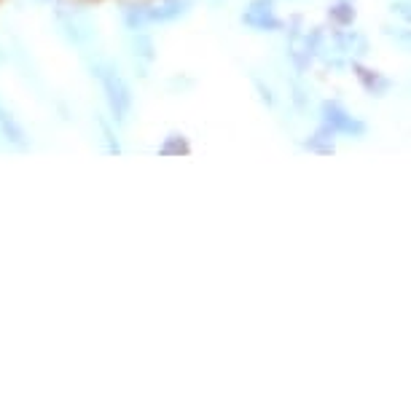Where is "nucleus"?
<instances>
[{
  "label": "nucleus",
  "instance_id": "obj_1",
  "mask_svg": "<svg viewBox=\"0 0 411 411\" xmlns=\"http://www.w3.org/2000/svg\"><path fill=\"white\" fill-rule=\"evenodd\" d=\"M100 78H102V84H105L108 102H111V108H113V113H116V118H124V113L130 111V92H127V86L121 84V78L113 73V70L100 73Z\"/></svg>",
  "mask_w": 411,
  "mask_h": 411
},
{
  "label": "nucleus",
  "instance_id": "obj_2",
  "mask_svg": "<svg viewBox=\"0 0 411 411\" xmlns=\"http://www.w3.org/2000/svg\"><path fill=\"white\" fill-rule=\"evenodd\" d=\"M323 116H325V127L334 132H347V134H363L366 132L360 121L347 116L339 105H323Z\"/></svg>",
  "mask_w": 411,
  "mask_h": 411
},
{
  "label": "nucleus",
  "instance_id": "obj_3",
  "mask_svg": "<svg viewBox=\"0 0 411 411\" xmlns=\"http://www.w3.org/2000/svg\"><path fill=\"white\" fill-rule=\"evenodd\" d=\"M245 24H250L256 30H274V27H280V22L272 14V0H256L250 6V11L245 14Z\"/></svg>",
  "mask_w": 411,
  "mask_h": 411
},
{
  "label": "nucleus",
  "instance_id": "obj_4",
  "mask_svg": "<svg viewBox=\"0 0 411 411\" xmlns=\"http://www.w3.org/2000/svg\"><path fill=\"white\" fill-rule=\"evenodd\" d=\"M357 75H360V81H363V86H366L369 92L385 94L390 89V81H385L379 73H371V70H366V68H357Z\"/></svg>",
  "mask_w": 411,
  "mask_h": 411
},
{
  "label": "nucleus",
  "instance_id": "obj_5",
  "mask_svg": "<svg viewBox=\"0 0 411 411\" xmlns=\"http://www.w3.org/2000/svg\"><path fill=\"white\" fill-rule=\"evenodd\" d=\"M331 17L336 19L339 24H352V19H355V11H352V6L350 3H339L331 8Z\"/></svg>",
  "mask_w": 411,
  "mask_h": 411
},
{
  "label": "nucleus",
  "instance_id": "obj_6",
  "mask_svg": "<svg viewBox=\"0 0 411 411\" xmlns=\"http://www.w3.org/2000/svg\"><path fill=\"white\" fill-rule=\"evenodd\" d=\"M164 153H169V150H188V146L186 143H183V140H180V143H167V146H164Z\"/></svg>",
  "mask_w": 411,
  "mask_h": 411
}]
</instances>
